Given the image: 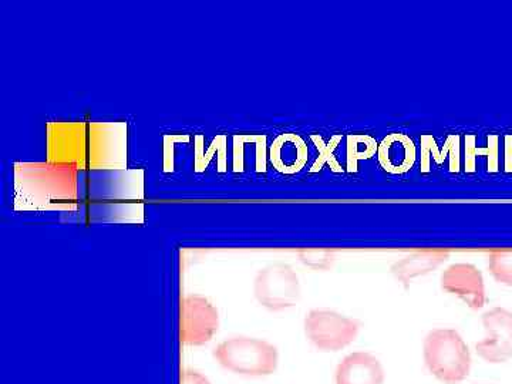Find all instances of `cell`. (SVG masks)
Returning a JSON list of instances; mask_svg holds the SVG:
<instances>
[{
	"instance_id": "277c9868",
	"label": "cell",
	"mask_w": 512,
	"mask_h": 384,
	"mask_svg": "<svg viewBox=\"0 0 512 384\" xmlns=\"http://www.w3.org/2000/svg\"><path fill=\"white\" fill-rule=\"evenodd\" d=\"M214 359L235 375L264 377L278 369L279 352L264 339L237 336L221 342L214 350Z\"/></svg>"
},
{
	"instance_id": "603a6c76",
	"label": "cell",
	"mask_w": 512,
	"mask_h": 384,
	"mask_svg": "<svg viewBox=\"0 0 512 384\" xmlns=\"http://www.w3.org/2000/svg\"><path fill=\"white\" fill-rule=\"evenodd\" d=\"M481 384H485V383H481Z\"/></svg>"
},
{
	"instance_id": "7c38bea8",
	"label": "cell",
	"mask_w": 512,
	"mask_h": 384,
	"mask_svg": "<svg viewBox=\"0 0 512 384\" xmlns=\"http://www.w3.org/2000/svg\"><path fill=\"white\" fill-rule=\"evenodd\" d=\"M309 160V148L298 134H279L269 147V161L278 173L293 175L301 173Z\"/></svg>"
},
{
	"instance_id": "44dd1931",
	"label": "cell",
	"mask_w": 512,
	"mask_h": 384,
	"mask_svg": "<svg viewBox=\"0 0 512 384\" xmlns=\"http://www.w3.org/2000/svg\"><path fill=\"white\" fill-rule=\"evenodd\" d=\"M180 384H211V382L198 370L184 369L180 375Z\"/></svg>"
},
{
	"instance_id": "30bf717a",
	"label": "cell",
	"mask_w": 512,
	"mask_h": 384,
	"mask_svg": "<svg viewBox=\"0 0 512 384\" xmlns=\"http://www.w3.org/2000/svg\"><path fill=\"white\" fill-rule=\"evenodd\" d=\"M377 160L387 174H407L416 164V144L407 134H387L377 148Z\"/></svg>"
},
{
	"instance_id": "ac0fdd59",
	"label": "cell",
	"mask_w": 512,
	"mask_h": 384,
	"mask_svg": "<svg viewBox=\"0 0 512 384\" xmlns=\"http://www.w3.org/2000/svg\"><path fill=\"white\" fill-rule=\"evenodd\" d=\"M299 261L313 271H329L336 262L335 252L323 248H306L298 252Z\"/></svg>"
},
{
	"instance_id": "d6986e66",
	"label": "cell",
	"mask_w": 512,
	"mask_h": 384,
	"mask_svg": "<svg viewBox=\"0 0 512 384\" xmlns=\"http://www.w3.org/2000/svg\"><path fill=\"white\" fill-rule=\"evenodd\" d=\"M488 269L495 281L512 286V251H498L490 254Z\"/></svg>"
},
{
	"instance_id": "e0dca14e",
	"label": "cell",
	"mask_w": 512,
	"mask_h": 384,
	"mask_svg": "<svg viewBox=\"0 0 512 384\" xmlns=\"http://www.w3.org/2000/svg\"><path fill=\"white\" fill-rule=\"evenodd\" d=\"M311 140L315 144L316 150H318V158L312 165L311 174L319 173L325 165H328L332 173H343L342 165L336 158V150H338L339 144L343 140L342 134H335L329 140H325L320 134H312Z\"/></svg>"
},
{
	"instance_id": "7402d4cb",
	"label": "cell",
	"mask_w": 512,
	"mask_h": 384,
	"mask_svg": "<svg viewBox=\"0 0 512 384\" xmlns=\"http://www.w3.org/2000/svg\"><path fill=\"white\" fill-rule=\"evenodd\" d=\"M504 168L505 173L512 174V134L504 137Z\"/></svg>"
},
{
	"instance_id": "6da1fadb",
	"label": "cell",
	"mask_w": 512,
	"mask_h": 384,
	"mask_svg": "<svg viewBox=\"0 0 512 384\" xmlns=\"http://www.w3.org/2000/svg\"><path fill=\"white\" fill-rule=\"evenodd\" d=\"M47 161L76 170H119L127 165V126L121 123H49Z\"/></svg>"
},
{
	"instance_id": "4fadbf2b",
	"label": "cell",
	"mask_w": 512,
	"mask_h": 384,
	"mask_svg": "<svg viewBox=\"0 0 512 384\" xmlns=\"http://www.w3.org/2000/svg\"><path fill=\"white\" fill-rule=\"evenodd\" d=\"M421 160L420 173L429 174L431 163L443 165L448 160V171L451 174H458L461 171V138L458 134H450L444 141V147H437L436 138L433 134H423L420 138Z\"/></svg>"
},
{
	"instance_id": "9c48e42d",
	"label": "cell",
	"mask_w": 512,
	"mask_h": 384,
	"mask_svg": "<svg viewBox=\"0 0 512 384\" xmlns=\"http://www.w3.org/2000/svg\"><path fill=\"white\" fill-rule=\"evenodd\" d=\"M441 288L456 295L474 311L483 308L487 302L483 274L471 264H453L444 269Z\"/></svg>"
},
{
	"instance_id": "8fae6325",
	"label": "cell",
	"mask_w": 512,
	"mask_h": 384,
	"mask_svg": "<svg viewBox=\"0 0 512 384\" xmlns=\"http://www.w3.org/2000/svg\"><path fill=\"white\" fill-rule=\"evenodd\" d=\"M382 362L369 352H353L335 370V384H384Z\"/></svg>"
},
{
	"instance_id": "ffe728a7",
	"label": "cell",
	"mask_w": 512,
	"mask_h": 384,
	"mask_svg": "<svg viewBox=\"0 0 512 384\" xmlns=\"http://www.w3.org/2000/svg\"><path fill=\"white\" fill-rule=\"evenodd\" d=\"M254 140V134H237L234 137V168L235 173H242L245 168V147Z\"/></svg>"
},
{
	"instance_id": "8992f818",
	"label": "cell",
	"mask_w": 512,
	"mask_h": 384,
	"mask_svg": "<svg viewBox=\"0 0 512 384\" xmlns=\"http://www.w3.org/2000/svg\"><path fill=\"white\" fill-rule=\"evenodd\" d=\"M254 295L268 311H286L301 301V282L291 265L276 262L256 274Z\"/></svg>"
},
{
	"instance_id": "2e32d148",
	"label": "cell",
	"mask_w": 512,
	"mask_h": 384,
	"mask_svg": "<svg viewBox=\"0 0 512 384\" xmlns=\"http://www.w3.org/2000/svg\"><path fill=\"white\" fill-rule=\"evenodd\" d=\"M376 138L369 134H349L346 138V171L356 174L359 171V163L363 160H372L377 156Z\"/></svg>"
},
{
	"instance_id": "9a60e30c",
	"label": "cell",
	"mask_w": 512,
	"mask_h": 384,
	"mask_svg": "<svg viewBox=\"0 0 512 384\" xmlns=\"http://www.w3.org/2000/svg\"><path fill=\"white\" fill-rule=\"evenodd\" d=\"M466 147V173H476L477 157L487 158V171L490 174L498 173L500 167V137L491 134L487 137V147H477V137L474 134H467L464 138Z\"/></svg>"
},
{
	"instance_id": "3957f363",
	"label": "cell",
	"mask_w": 512,
	"mask_h": 384,
	"mask_svg": "<svg viewBox=\"0 0 512 384\" xmlns=\"http://www.w3.org/2000/svg\"><path fill=\"white\" fill-rule=\"evenodd\" d=\"M424 365L444 384L464 382L471 372V352L466 340L454 329H434L423 343Z\"/></svg>"
},
{
	"instance_id": "52a82bcc",
	"label": "cell",
	"mask_w": 512,
	"mask_h": 384,
	"mask_svg": "<svg viewBox=\"0 0 512 384\" xmlns=\"http://www.w3.org/2000/svg\"><path fill=\"white\" fill-rule=\"evenodd\" d=\"M220 329V313L207 298L185 295L180 301V340L185 346H204Z\"/></svg>"
},
{
	"instance_id": "5bb4252c",
	"label": "cell",
	"mask_w": 512,
	"mask_h": 384,
	"mask_svg": "<svg viewBox=\"0 0 512 384\" xmlns=\"http://www.w3.org/2000/svg\"><path fill=\"white\" fill-rule=\"evenodd\" d=\"M448 258H450V254L444 251L413 252V254L404 256L400 261L394 262L390 271L394 278L407 288L413 279L431 274Z\"/></svg>"
},
{
	"instance_id": "7a4b0ae2",
	"label": "cell",
	"mask_w": 512,
	"mask_h": 384,
	"mask_svg": "<svg viewBox=\"0 0 512 384\" xmlns=\"http://www.w3.org/2000/svg\"><path fill=\"white\" fill-rule=\"evenodd\" d=\"M16 207L23 210H55L79 200L77 170L69 165L18 163L13 168Z\"/></svg>"
},
{
	"instance_id": "5b68a950",
	"label": "cell",
	"mask_w": 512,
	"mask_h": 384,
	"mask_svg": "<svg viewBox=\"0 0 512 384\" xmlns=\"http://www.w3.org/2000/svg\"><path fill=\"white\" fill-rule=\"evenodd\" d=\"M306 339L320 352L348 348L360 333V323L330 309H312L303 320Z\"/></svg>"
},
{
	"instance_id": "ba28073f",
	"label": "cell",
	"mask_w": 512,
	"mask_h": 384,
	"mask_svg": "<svg viewBox=\"0 0 512 384\" xmlns=\"http://www.w3.org/2000/svg\"><path fill=\"white\" fill-rule=\"evenodd\" d=\"M485 338L476 345L478 356L491 365L512 359V312L494 308L483 315Z\"/></svg>"
}]
</instances>
